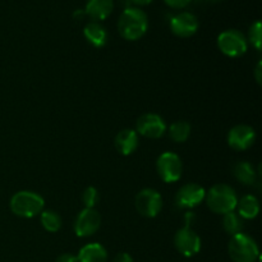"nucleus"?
Here are the masks:
<instances>
[{"label":"nucleus","mask_w":262,"mask_h":262,"mask_svg":"<svg viewBox=\"0 0 262 262\" xmlns=\"http://www.w3.org/2000/svg\"><path fill=\"white\" fill-rule=\"evenodd\" d=\"M148 28L147 14L136 7L125 8L118 20V31L124 40H140Z\"/></svg>","instance_id":"f257e3e1"},{"label":"nucleus","mask_w":262,"mask_h":262,"mask_svg":"<svg viewBox=\"0 0 262 262\" xmlns=\"http://www.w3.org/2000/svg\"><path fill=\"white\" fill-rule=\"evenodd\" d=\"M205 200H206L209 209L215 214L220 215L234 211L238 202V197L234 189L224 183L215 184L214 187H211L205 196Z\"/></svg>","instance_id":"f03ea898"},{"label":"nucleus","mask_w":262,"mask_h":262,"mask_svg":"<svg viewBox=\"0 0 262 262\" xmlns=\"http://www.w3.org/2000/svg\"><path fill=\"white\" fill-rule=\"evenodd\" d=\"M43 199L38 193L31 191H19L13 194L9 206L14 215L31 219L43 211Z\"/></svg>","instance_id":"7ed1b4c3"},{"label":"nucleus","mask_w":262,"mask_h":262,"mask_svg":"<svg viewBox=\"0 0 262 262\" xmlns=\"http://www.w3.org/2000/svg\"><path fill=\"white\" fill-rule=\"evenodd\" d=\"M184 220H186L184 227L177 230L176 235H174V246H176L177 251L184 257H192L201 250V238L192 229L191 224L194 220V214L187 212Z\"/></svg>","instance_id":"20e7f679"},{"label":"nucleus","mask_w":262,"mask_h":262,"mask_svg":"<svg viewBox=\"0 0 262 262\" xmlns=\"http://www.w3.org/2000/svg\"><path fill=\"white\" fill-rule=\"evenodd\" d=\"M229 256L234 262H256L260 251L257 243L245 233L233 235L228 246Z\"/></svg>","instance_id":"39448f33"},{"label":"nucleus","mask_w":262,"mask_h":262,"mask_svg":"<svg viewBox=\"0 0 262 262\" xmlns=\"http://www.w3.org/2000/svg\"><path fill=\"white\" fill-rule=\"evenodd\" d=\"M217 48L229 58H239L248 49L246 36L238 30H227L217 36Z\"/></svg>","instance_id":"423d86ee"},{"label":"nucleus","mask_w":262,"mask_h":262,"mask_svg":"<svg viewBox=\"0 0 262 262\" xmlns=\"http://www.w3.org/2000/svg\"><path fill=\"white\" fill-rule=\"evenodd\" d=\"M136 210L143 217H155L163 209V197L152 188H145L136 196Z\"/></svg>","instance_id":"0eeeda50"},{"label":"nucleus","mask_w":262,"mask_h":262,"mask_svg":"<svg viewBox=\"0 0 262 262\" xmlns=\"http://www.w3.org/2000/svg\"><path fill=\"white\" fill-rule=\"evenodd\" d=\"M158 174L165 183H174L179 181L183 171L181 158L174 152H164L159 156L156 163Z\"/></svg>","instance_id":"6e6552de"},{"label":"nucleus","mask_w":262,"mask_h":262,"mask_svg":"<svg viewBox=\"0 0 262 262\" xmlns=\"http://www.w3.org/2000/svg\"><path fill=\"white\" fill-rule=\"evenodd\" d=\"M136 132L146 138L158 140V138L163 137L164 133L166 132V123L160 115L147 113L138 118L137 123H136Z\"/></svg>","instance_id":"1a4fd4ad"},{"label":"nucleus","mask_w":262,"mask_h":262,"mask_svg":"<svg viewBox=\"0 0 262 262\" xmlns=\"http://www.w3.org/2000/svg\"><path fill=\"white\" fill-rule=\"evenodd\" d=\"M101 225V216L95 209H83L74 222V233L77 237H91L99 230Z\"/></svg>","instance_id":"9d476101"},{"label":"nucleus","mask_w":262,"mask_h":262,"mask_svg":"<svg viewBox=\"0 0 262 262\" xmlns=\"http://www.w3.org/2000/svg\"><path fill=\"white\" fill-rule=\"evenodd\" d=\"M206 191L199 184H184L176 194V206L178 209H193L204 201Z\"/></svg>","instance_id":"9b49d317"},{"label":"nucleus","mask_w":262,"mask_h":262,"mask_svg":"<svg viewBox=\"0 0 262 262\" xmlns=\"http://www.w3.org/2000/svg\"><path fill=\"white\" fill-rule=\"evenodd\" d=\"M256 141V132L252 127L238 124L228 133V145L235 151H245L250 148Z\"/></svg>","instance_id":"f8f14e48"},{"label":"nucleus","mask_w":262,"mask_h":262,"mask_svg":"<svg viewBox=\"0 0 262 262\" xmlns=\"http://www.w3.org/2000/svg\"><path fill=\"white\" fill-rule=\"evenodd\" d=\"M170 30L178 37H191L199 30V19L196 15L189 12L179 13L171 17Z\"/></svg>","instance_id":"ddd939ff"},{"label":"nucleus","mask_w":262,"mask_h":262,"mask_svg":"<svg viewBox=\"0 0 262 262\" xmlns=\"http://www.w3.org/2000/svg\"><path fill=\"white\" fill-rule=\"evenodd\" d=\"M114 9V0H87L84 13L92 19V22L104 20L112 14Z\"/></svg>","instance_id":"4468645a"},{"label":"nucleus","mask_w":262,"mask_h":262,"mask_svg":"<svg viewBox=\"0 0 262 262\" xmlns=\"http://www.w3.org/2000/svg\"><path fill=\"white\" fill-rule=\"evenodd\" d=\"M115 148L123 156H128L138 147V133L135 129H123L117 135L114 141Z\"/></svg>","instance_id":"2eb2a0df"},{"label":"nucleus","mask_w":262,"mask_h":262,"mask_svg":"<svg viewBox=\"0 0 262 262\" xmlns=\"http://www.w3.org/2000/svg\"><path fill=\"white\" fill-rule=\"evenodd\" d=\"M84 38L91 43L94 48H104L107 42V32L102 25L99 22H90L83 28Z\"/></svg>","instance_id":"dca6fc26"},{"label":"nucleus","mask_w":262,"mask_h":262,"mask_svg":"<svg viewBox=\"0 0 262 262\" xmlns=\"http://www.w3.org/2000/svg\"><path fill=\"white\" fill-rule=\"evenodd\" d=\"M77 260L78 262H106L107 252L100 243H89L81 248Z\"/></svg>","instance_id":"f3484780"},{"label":"nucleus","mask_w":262,"mask_h":262,"mask_svg":"<svg viewBox=\"0 0 262 262\" xmlns=\"http://www.w3.org/2000/svg\"><path fill=\"white\" fill-rule=\"evenodd\" d=\"M235 209H238L237 214L242 219H255L260 212V202L253 194H247V196H243L242 199L238 200Z\"/></svg>","instance_id":"a211bd4d"},{"label":"nucleus","mask_w":262,"mask_h":262,"mask_svg":"<svg viewBox=\"0 0 262 262\" xmlns=\"http://www.w3.org/2000/svg\"><path fill=\"white\" fill-rule=\"evenodd\" d=\"M233 174H234L235 179L245 186H253L256 183V178H257L255 168L248 161H238L233 168Z\"/></svg>","instance_id":"6ab92c4d"},{"label":"nucleus","mask_w":262,"mask_h":262,"mask_svg":"<svg viewBox=\"0 0 262 262\" xmlns=\"http://www.w3.org/2000/svg\"><path fill=\"white\" fill-rule=\"evenodd\" d=\"M191 124L186 120H178L174 122L169 128V136L171 140L177 143H183L188 140L189 135H191Z\"/></svg>","instance_id":"aec40b11"},{"label":"nucleus","mask_w":262,"mask_h":262,"mask_svg":"<svg viewBox=\"0 0 262 262\" xmlns=\"http://www.w3.org/2000/svg\"><path fill=\"white\" fill-rule=\"evenodd\" d=\"M223 228L232 237L239 234L243 229V219L235 211L227 212L223 215Z\"/></svg>","instance_id":"412c9836"},{"label":"nucleus","mask_w":262,"mask_h":262,"mask_svg":"<svg viewBox=\"0 0 262 262\" xmlns=\"http://www.w3.org/2000/svg\"><path fill=\"white\" fill-rule=\"evenodd\" d=\"M40 220L43 229L50 233L58 232L61 228V217L53 210H43L40 214Z\"/></svg>","instance_id":"4be33fe9"},{"label":"nucleus","mask_w":262,"mask_h":262,"mask_svg":"<svg viewBox=\"0 0 262 262\" xmlns=\"http://www.w3.org/2000/svg\"><path fill=\"white\" fill-rule=\"evenodd\" d=\"M248 40H250V42L252 43V46L256 50H261L262 30L260 20H256V22L252 23V26L250 27V31H248Z\"/></svg>","instance_id":"5701e85b"},{"label":"nucleus","mask_w":262,"mask_h":262,"mask_svg":"<svg viewBox=\"0 0 262 262\" xmlns=\"http://www.w3.org/2000/svg\"><path fill=\"white\" fill-rule=\"evenodd\" d=\"M99 192L95 187H87L82 194V201L84 204V209H95L99 202Z\"/></svg>","instance_id":"b1692460"},{"label":"nucleus","mask_w":262,"mask_h":262,"mask_svg":"<svg viewBox=\"0 0 262 262\" xmlns=\"http://www.w3.org/2000/svg\"><path fill=\"white\" fill-rule=\"evenodd\" d=\"M166 3V5H169L170 8H176V9H181V8L187 7L192 0H164Z\"/></svg>","instance_id":"393cba45"},{"label":"nucleus","mask_w":262,"mask_h":262,"mask_svg":"<svg viewBox=\"0 0 262 262\" xmlns=\"http://www.w3.org/2000/svg\"><path fill=\"white\" fill-rule=\"evenodd\" d=\"M55 262H78V260H77V256L72 255V253H63L56 258Z\"/></svg>","instance_id":"a878e982"},{"label":"nucleus","mask_w":262,"mask_h":262,"mask_svg":"<svg viewBox=\"0 0 262 262\" xmlns=\"http://www.w3.org/2000/svg\"><path fill=\"white\" fill-rule=\"evenodd\" d=\"M113 262H133V258L130 257V255H128V253L120 252L115 256Z\"/></svg>","instance_id":"bb28decb"},{"label":"nucleus","mask_w":262,"mask_h":262,"mask_svg":"<svg viewBox=\"0 0 262 262\" xmlns=\"http://www.w3.org/2000/svg\"><path fill=\"white\" fill-rule=\"evenodd\" d=\"M262 61L260 60L257 63V66H256V69H255V78L256 81H257L258 84H261V81H262Z\"/></svg>","instance_id":"cd10ccee"},{"label":"nucleus","mask_w":262,"mask_h":262,"mask_svg":"<svg viewBox=\"0 0 262 262\" xmlns=\"http://www.w3.org/2000/svg\"><path fill=\"white\" fill-rule=\"evenodd\" d=\"M84 15H86L84 10H76V12H74V14H73V17H74V19H82Z\"/></svg>","instance_id":"c85d7f7f"},{"label":"nucleus","mask_w":262,"mask_h":262,"mask_svg":"<svg viewBox=\"0 0 262 262\" xmlns=\"http://www.w3.org/2000/svg\"><path fill=\"white\" fill-rule=\"evenodd\" d=\"M130 2L135 3V4H137V5H140V7H142V5L150 4V3L152 2V0H130Z\"/></svg>","instance_id":"c756f323"},{"label":"nucleus","mask_w":262,"mask_h":262,"mask_svg":"<svg viewBox=\"0 0 262 262\" xmlns=\"http://www.w3.org/2000/svg\"><path fill=\"white\" fill-rule=\"evenodd\" d=\"M209 3H217V2H222V0H206Z\"/></svg>","instance_id":"7c9ffc66"}]
</instances>
